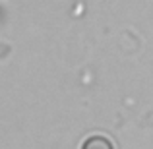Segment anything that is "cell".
Wrapping results in <instances>:
<instances>
[{
  "instance_id": "cell-1",
  "label": "cell",
  "mask_w": 153,
  "mask_h": 149,
  "mask_svg": "<svg viewBox=\"0 0 153 149\" xmlns=\"http://www.w3.org/2000/svg\"><path fill=\"white\" fill-rule=\"evenodd\" d=\"M82 149H114V143H112L107 136L95 134V136H89V138L82 143Z\"/></svg>"
}]
</instances>
